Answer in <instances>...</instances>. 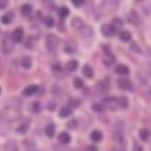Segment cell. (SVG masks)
Returning a JSON list of instances; mask_svg holds the SVG:
<instances>
[{"label":"cell","mask_w":151,"mask_h":151,"mask_svg":"<svg viewBox=\"0 0 151 151\" xmlns=\"http://www.w3.org/2000/svg\"><path fill=\"white\" fill-rule=\"evenodd\" d=\"M101 104H103V107H107L110 110H121L129 106V101L124 97H107L103 100Z\"/></svg>","instance_id":"cell-1"},{"label":"cell","mask_w":151,"mask_h":151,"mask_svg":"<svg viewBox=\"0 0 151 151\" xmlns=\"http://www.w3.org/2000/svg\"><path fill=\"white\" fill-rule=\"evenodd\" d=\"M119 5V0H104L101 5V12L103 14H110L113 12Z\"/></svg>","instance_id":"cell-2"},{"label":"cell","mask_w":151,"mask_h":151,"mask_svg":"<svg viewBox=\"0 0 151 151\" xmlns=\"http://www.w3.org/2000/svg\"><path fill=\"white\" fill-rule=\"evenodd\" d=\"M58 38L55 36V35H47V38H45V45H47V48L50 50V52H52V50H55L56 48V45H58Z\"/></svg>","instance_id":"cell-3"},{"label":"cell","mask_w":151,"mask_h":151,"mask_svg":"<svg viewBox=\"0 0 151 151\" xmlns=\"http://www.w3.org/2000/svg\"><path fill=\"white\" fill-rule=\"evenodd\" d=\"M2 47H3V53H11L12 48H14V40H12V36H8L3 40L2 42Z\"/></svg>","instance_id":"cell-4"},{"label":"cell","mask_w":151,"mask_h":151,"mask_svg":"<svg viewBox=\"0 0 151 151\" xmlns=\"http://www.w3.org/2000/svg\"><path fill=\"white\" fill-rule=\"evenodd\" d=\"M103 53H104V64L106 65H112L113 60H115V56H113V53L109 50V47H103Z\"/></svg>","instance_id":"cell-5"},{"label":"cell","mask_w":151,"mask_h":151,"mask_svg":"<svg viewBox=\"0 0 151 151\" xmlns=\"http://www.w3.org/2000/svg\"><path fill=\"white\" fill-rule=\"evenodd\" d=\"M118 88H119V89H122V91H132L133 89V85L127 79H119L118 80Z\"/></svg>","instance_id":"cell-6"},{"label":"cell","mask_w":151,"mask_h":151,"mask_svg":"<svg viewBox=\"0 0 151 151\" xmlns=\"http://www.w3.org/2000/svg\"><path fill=\"white\" fill-rule=\"evenodd\" d=\"M12 40H14V42H20V41H23V36H24V30H23V27H17L14 32H12Z\"/></svg>","instance_id":"cell-7"},{"label":"cell","mask_w":151,"mask_h":151,"mask_svg":"<svg viewBox=\"0 0 151 151\" xmlns=\"http://www.w3.org/2000/svg\"><path fill=\"white\" fill-rule=\"evenodd\" d=\"M115 73H116V74H119V76H127V74L130 73V70H129V67H127V65L118 64V65L115 67Z\"/></svg>","instance_id":"cell-8"},{"label":"cell","mask_w":151,"mask_h":151,"mask_svg":"<svg viewBox=\"0 0 151 151\" xmlns=\"http://www.w3.org/2000/svg\"><path fill=\"white\" fill-rule=\"evenodd\" d=\"M59 142L62 144V145H68L70 144V141H71V136H70V133H67V132H64V133H59Z\"/></svg>","instance_id":"cell-9"},{"label":"cell","mask_w":151,"mask_h":151,"mask_svg":"<svg viewBox=\"0 0 151 151\" xmlns=\"http://www.w3.org/2000/svg\"><path fill=\"white\" fill-rule=\"evenodd\" d=\"M36 91H38V86H36V85H29L27 88H24L23 95H24V97H30V95H33Z\"/></svg>","instance_id":"cell-10"},{"label":"cell","mask_w":151,"mask_h":151,"mask_svg":"<svg viewBox=\"0 0 151 151\" xmlns=\"http://www.w3.org/2000/svg\"><path fill=\"white\" fill-rule=\"evenodd\" d=\"M110 26H112V29H113V32H121V27H122V20L121 18H113V21H112V24H110Z\"/></svg>","instance_id":"cell-11"},{"label":"cell","mask_w":151,"mask_h":151,"mask_svg":"<svg viewBox=\"0 0 151 151\" xmlns=\"http://www.w3.org/2000/svg\"><path fill=\"white\" fill-rule=\"evenodd\" d=\"M71 113H73V109L68 107V106H64V107L59 110V116H60V118H68Z\"/></svg>","instance_id":"cell-12"},{"label":"cell","mask_w":151,"mask_h":151,"mask_svg":"<svg viewBox=\"0 0 151 151\" xmlns=\"http://www.w3.org/2000/svg\"><path fill=\"white\" fill-rule=\"evenodd\" d=\"M101 33L104 36H112L113 35V29H112L110 24H103V26H101Z\"/></svg>","instance_id":"cell-13"},{"label":"cell","mask_w":151,"mask_h":151,"mask_svg":"<svg viewBox=\"0 0 151 151\" xmlns=\"http://www.w3.org/2000/svg\"><path fill=\"white\" fill-rule=\"evenodd\" d=\"M80 33H82L83 38H89V36L94 35V30H92L91 27H88V26H83V27L80 29Z\"/></svg>","instance_id":"cell-14"},{"label":"cell","mask_w":151,"mask_h":151,"mask_svg":"<svg viewBox=\"0 0 151 151\" xmlns=\"http://www.w3.org/2000/svg\"><path fill=\"white\" fill-rule=\"evenodd\" d=\"M76 50H77V45H76V42L68 41V42L65 44V52H67V53H76Z\"/></svg>","instance_id":"cell-15"},{"label":"cell","mask_w":151,"mask_h":151,"mask_svg":"<svg viewBox=\"0 0 151 151\" xmlns=\"http://www.w3.org/2000/svg\"><path fill=\"white\" fill-rule=\"evenodd\" d=\"M119 38H121V41L129 42V41L132 40V35H130L129 30H121V32H119Z\"/></svg>","instance_id":"cell-16"},{"label":"cell","mask_w":151,"mask_h":151,"mask_svg":"<svg viewBox=\"0 0 151 151\" xmlns=\"http://www.w3.org/2000/svg\"><path fill=\"white\" fill-rule=\"evenodd\" d=\"M77 67H79V64H77V60H68V64H67V71L68 73H71V71H76L77 70Z\"/></svg>","instance_id":"cell-17"},{"label":"cell","mask_w":151,"mask_h":151,"mask_svg":"<svg viewBox=\"0 0 151 151\" xmlns=\"http://www.w3.org/2000/svg\"><path fill=\"white\" fill-rule=\"evenodd\" d=\"M5 151H18L17 142H14V141H9V142H6V145H5Z\"/></svg>","instance_id":"cell-18"},{"label":"cell","mask_w":151,"mask_h":151,"mask_svg":"<svg viewBox=\"0 0 151 151\" xmlns=\"http://www.w3.org/2000/svg\"><path fill=\"white\" fill-rule=\"evenodd\" d=\"M45 133L48 137H53L55 133H56V127H55V124H48L47 127H45Z\"/></svg>","instance_id":"cell-19"},{"label":"cell","mask_w":151,"mask_h":151,"mask_svg":"<svg viewBox=\"0 0 151 151\" xmlns=\"http://www.w3.org/2000/svg\"><path fill=\"white\" fill-rule=\"evenodd\" d=\"M101 137H103V134H101V132H100V130H94L91 133V139L94 142H100V141H101Z\"/></svg>","instance_id":"cell-20"},{"label":"cell","mask_w":151,"mask_h":151,"mask_svg":"<svg viewBox=\"0 0 151 151\" xmlns=\"http://www.w3.org/2000/svg\"><path fill=\"white\" fill-rule=\"evenodd\" d=\"M41 107H42V106H41L40 101H33V103L30 104V112H32V113H40V112H41Z\"/></svg>","instance_id":"cell-21"},{"label":"cell","mask_w":151,"mask_h":151,"mask_svg":"<svg viewBox=\"0 0 151 151\" xmlns=\"http://www.w3.org/2000/svg\"><path fill=\"white\" fill-rule=\"evenodd\" d=\"M21 67H23L24 70H29V68L32 67V59L27 58V56L23 58V59H21Z\"/></svg>","instance_id":"cell-22"},{"label":"cell","mask_w":151,"mask_h":151,"mask_svg":"<svg viewBox=\"0 0 151 151\" xmlns=\"http://www.w3.org/2000/svg\"><path fill=\"white\" fill-rule=\"evenodd\" d=\"M107 83H109L107 79H106V80H101V82L97 83V88H98L100 91H107V89H109V85H107Z\"/></svg>","instance_id":"cell-23"},{"label":"cell","mask_w":151,"mask_h":151,"mask_svg":"<svg viewBox=\"0 0 151 151\" xmlns=\"http://www.w3.org/2000/svg\"><path fill=\"white\" fill-rule=\"evenodd\" d=\"M129 21L133 23V24H137L139 23V20H137V14H136V11H130L129 12Z\"/></svg>","instance_id":"cell-24"},{"label":"cell","mask_w":151,"mask_h":151,"mask_svg":"<svg viewBox=\"0 0 151 151\" xmlns=\"http://www.w3.org/2000/svg\"><path fill=\"white\" fill-rule=\"evenodd\" d=\"M83 74H85V77H92V76H94V70L89 67V65H85L83 67Z\"/></svg>","instance_id":"cell-25"},{"label":"cell","mask_w":151,"mask_h":151,"mask_svg":"<svg viewBox=\"0 0 151 151\" xmlns=\"http://www.w3.org/2000/svg\"><path fill=\"white\" fill-rule=\"evenodd\" d=\"M21 14L26 15V17L30 15V14H32V6H30V5H23V6H21Z\"/></svg>","instance_id":"cell-26"},{"label":"cell","mask_w":151,"mask_h":151,"mask_svg":"<svg viewBox=\"0 0 151 151\" xmlns=\"http://www.w3.org/2000/svg\"><path fill=\"white\" fill-rule=\"evenodd\" d=\"M12 18H14V14H12V12H9V14H5V15L2 17V23H3V24H9V23L12 21Z\"/></svg>","instance_id":"cell-27"},{"label":"cell","mask_w":151,"mask_h":151,"mask_svg":"<svg viewBox=\"0 0 151 151\" xmlns=\"http://www.w3.org/2000/svg\"><path fill=\"white\" fill-rule=\"evenodd\" d=\"M27 129H29V124H27V122H21L18 127H17V132L23 134V133H26V132H27Z\"/></svg>","instance_id":"cell-28"},{"label":"cell","mask_w":151,"mask_h":151,"mask_svg":"<svg viewBox=\"0 0 151 151\" xmlns=\"http://www.w3.org/2000/svg\"><path fill=\"white\" fill-rule=\"evenodd\" d=\"M73 26H74L76 29H82L85 24H83V21H82L80 18H74V20H73Z\"/></svg>","instance_id":"cell-29"},{"label":"cell","mask_w":151,"mask_h":151,"mask_svg":"<svg viewBox=\"0 0 151 151\" xmlns=\"http://www.w3.org/2000/svg\"><path fill=\"white\" fill-rule=\"evenodd\" d=\"M44 24L47 27H53L55 26V20L52 17H44Z\"/></svg>","instance_id":"cell-30"},{"label":"cell","mask_w":151,"mask_h":151,"mask_svg":"<svg viewBox=\"0 0 151 151\" xmlns=\"http://www.w3.org/2000/svg\"><path fill=\"white\" fill-rule=\"evenodd\" d=\"M139 137H141L142 141H148L150 139V132L148 130H141L139 132Z\"/></svg>","instance_id":"cell-31"},{"label":"cell","mask_w":151,"mask_h":151,"mask_svg":"<svg viewBox=\"0 0 151 151\" xmlns=\"http://www.w3.org/2000/svg\"><path fill=\"white\" fill-rule=\"evenodd\" d=\"M79 104H80V101H79V100H76V98H71L70 101H68V104H67V106H68V107H71V109H74V107H77Z\"/></svg>","instance_id":"cell-32"},{"label":"cell","mask_w":151,"mask_h":151,"mask_svg":"<svg viewBox=\"0 0 151 151\" xmlns=\"http://www.w3.org/2000/svg\"><path fill=\"white\" fill-rule=\"evenodd\" d=\"M59 14H60L62 18H65V17L70 14V11H68V8H60V9H59Z\"/></svg>","instance_id":"cell-33"},{"label":"cell","mask_w":151,"mask_h":151,"mask_svg":"<svg viewBox=\"0 0 151 151\" xmlns=\"http://www.w3.org/2000/svg\"><path fill=\"white\" fill-rule=\"evenodd\" d=\"M74 86H76V88H79V89H80V88H83V80L79 79V77H77V79H74Z\"/></svg>","instance_id":"cell-34"},{"label":"cell","mask_w":151,"mask_h":151,"mask_svg":"<svg viewBox=\"0 0 151 151\" xmlns=\"http://www.w3.org/2000/svg\"><path fill=\"white\" fill-rule=\"evenodd\" d=\"M92 109L95 112H100V110H103V104H92Z\"/></svg>","instance_id":"cell-35"},{"label":"cell","mask_w":151,"mask_h":151,"mask_svg":"<svg viewBox=\"0 0 151 151\" xmlns=\"http://www.w3.org/2000/svg\"><path fill=\"white\" fill-rule=\"evenodd\" d=\"M71 2H73V5H74V6H77V8L83 5V0H71Z\"/></svg>","instance_id":"cell-36"},{"label":"cell","mask_w":151,"mask_h":151,"mask_svg":"<svg viewBox=\"0 0 151 151\" xmlns=\"http://www.w3.org/2000/svg\"><path fill=\"white\" fill-rule=\"evenodd\" d=\"M8 8V0H0V9Z\"/></svg>","instance_id":"cell-37"},{"label":"cell","mask_w":151,"mask_h":151,"mask_svg":"<svg viewBox=\"0 0 151 151\" xmlns=\"http://www.w3.org/2000/svg\"><path fill=\"white\" fill-rule=\"evenodd\" d=\"M85 151H98V150H97V147H95V145H89Z\"/></svg>","instance_id":"cell-38"},{"label":"cell","mask_w":151,"mask_h":151,"mask_svg":"<svg viewBox=\"0 0 151 151\" xmlns=\"http://www.w3.org/2000/svg\"><path fill=\"white\" fill-rule=\"evenodd\" d=\"M60 70H62V67H60L59 64H55V65H53V71H58V73H59Z\"/></svg>","instance_id":"cell-39"},{"label":"cell","mask_w":151,"mask_h":151,"mask_svg":"<svg viewBox=\"0 0 151 151\" xmlns=\"http://www.w3.org/2000/svg\"><path fill=\"white\" fill-rule=\"evenodd\" d=\"M134 151H144V150H142V147H139V145H134Z\"/></svg>","instance_id":"cell-40"},{"label":"cell","mask_w":151,"mask_h":151,"mask_svg":"<svg viewBox=\"0 0 151 151\" xmlns=\"http://www.w3.org/2000/svg\"><path fill=\"white\" fill-rule=\"evenodd\" d=\"M137 2H145V0H137Z\"/></svg>","instance_id":"cell-41"},{"label":"cell","mask_w":151,"mask_h":151,"mask_svg":"<svg viewBox=\"0 0 151 151\" xmlns=\"http://www.w3.org/2000/svg\"><path fill=\"white\" fill-rule=\"evenodd\" d=\"M0 92H2V88H0Z\"/></svg>","instance_id":"cell-42"},{"label":"cell","mask_w":151,"mask_h":151,"mask_svg":"<svg viewBox=\"0 0 151 151\" xmlns=\"http://www.w3.org/2000/svg\"><path fill=\"white\" fill-rule=\"evenodd\" d=\"M33 151H35V150H33Z\"/></svg>","instance_id":"cell-43"}]
</instances>
